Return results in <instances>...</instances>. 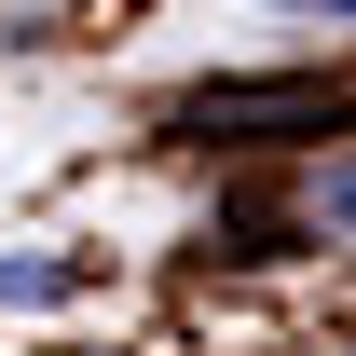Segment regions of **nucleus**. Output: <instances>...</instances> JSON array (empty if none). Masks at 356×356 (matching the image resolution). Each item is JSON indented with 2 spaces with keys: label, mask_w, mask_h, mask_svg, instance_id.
Segmentation results:
<instances>
[{
  "label": "nucleus",
  "mask_w": 356,
  "mask_h": 356,
  "mask_svg": "<svg viewBox=\"0 0 356 356\" xmlns=\"http://www.w3.org/2000/svg\"><path fill=\"white\" fill-rule=\"evenodd\" d=\"M83 261H0V302H69Z\"/></svg>",
  "instance_id": "2"
},
{
  "label": "nucleus",
  "mask_w": 356,
  "mask_h": 356,
  "mask_svg": "<svg viewBox=\"0 0 356 356\" xmlns=\"http://www.w3.org/2000/svg\"><path fill=\"white\" fill-rule=\"evenodd\" d=\"M178 124H192V137H261V124L329 137V124H343V83H329V69H288V83H192Z\"/></svg>",
  "instance_id": "1"
},
{
  "label": "nucleus",
  "mask_w": 356,
  "mask_h": 356,
  "mask_svg": "<svg viewBox=\"0 0 356 356\" xmlns=\"http://www.w3.org/2000/svg\"><path fill=\"white\" fill-rule=\"evenodd\" d=\"M288 14H343V0H288Z\"/></svg>",
  "instance_id": "3"
}]
</instances>
